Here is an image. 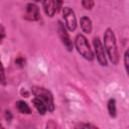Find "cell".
I'll return each instance as SVG.
<instances>
[{"mask_svg":"<svg viewBox=\"0 0 129 129\" xmlns=\"http://www.w3.org/2000/svg\"><path fill=\"white\" fill-rule=\"evenodd\" d=\"M93 45H94V55L96 56L99 64L102 67H107L108 66L107 54L101 39L99 37H95L93 40Z\"/></svg>","mask_w":129,"mask_h":129,"instance_id":"cell-4","label":"cell"},{"mask_svg":"<svg viewBox=\"0 0 129 129\" xmlns=\"http://www.w3.org/2000/svg\"><path fill=\"white\" fill-rule=\"evenodd\" d=\"M32 104L34 105L35 109L37 110V112H38L40 115H42V116H43V115L47 112V108H46L45 104H44L40 99H38V98L34 97V98L32 99Z\"/></svg>","mask_w":129,"mask_h":129,"instance_id":"cell-10","label":"cell"},{"mask_svg":"<svg viewBox=\"0 0 129 129\" xmlns=\"http://www.w3.org/2000/svg\"><path fill=\"white\" fill-rule=\"evenodd\" d=\"M0 84L5 86L6 85V76H5V70H4V66L2 63L1 57H0Z\"/></svg>","mask_w":129,"mask_h":129,"instance_id":"cell-13","label":"cell"},{"mask_svg":"<svg viewBox=\"0 0 129 129\" xmlns=\"http://www.w3.org/2000/svg\"><path fill=\"white\" fill-rule=\"evenodd\" d=\"M128 57H129V50L126 49L124 53V66H125V71L128 74L129 73V63H128Z\"/></svg>","mask_w":129,"mask_h":129,"instance_id":"cell-15","label":"cell"},{"mask_svg":"<svg viewBox=\"0 0 129 129\" xmlns=\"http://www.w3.org/2000/svg\"><path fill=\"white\" fill-rule=\"evenodd\" d=\"M12 113L9 111V110H6L5 111V119H6V121L7 122H11V120H12Z\"/></svg>","mask_w":129,"mask_h":129,"instance_id":"cell-20","label":"cell"},{"mask_svg":"<svg viewBox=\"0 0 129 129\" xmlns=\"http://www.w3.org/2000/svg\"><path fill=\"white\" fill-rule=\"evenodd\" d=\"M80 26H81V29L83 30V32H85V33H91L92 30H93L92 20L87 15H84V16L81 17V19H80Z\"/></svg>","mask_w":129,"mask_h":129,"instance_id":"cell-9","label":"cell"},{"mask_svg":"<svg viewBox=\"0 0 129 129\" xmlns=\"http://www.w3.org/2000/svg\"><path fill=\"white\" fill-rule=\"evenodd\" d=\"M74 46L76 47V49L78 50V52L87 60L92 61L95 58L94 55V51L90 46V43L87 39V37L84 34H78L75 37V41H74Z\"/></svg>","mask_w":129,"mask_h":129,"instance_id":"cell-2","label":"cell"},{"mask_svg":"<svg viewBox=\"0 0 129 129\" xmlns=\"http://www.w3.org/2000/svg\"><path fill=\"white\" fill-rule=\"evenodd\" d=\"M34 1H35V2H39L40 0H34Z\"/></svg>","mask_w":129,"mask_h":129,"instance_id":"cell-21","label":"cell"},{"mask_svg":"<svg viewBox=\"0 0 129 129\" xmlns=\"http://www.w3.org/2000/svg\"><path fill=\"white\" fill-rule=\"evenodd\" d=\"M42 1V8L46 16L53 17L56 10L54 5V0H41Z\"/></svg>","mask_w":129,"mask_h":129,"instance_id":"cell-8","label":"cell"},{"mask_svg":"<svg viewBox=\"0 0 129 129\" xmlns=\"http://www.w3.org/2000/svg\"><path fill=\"white\" fill-rule=\"evenodd\" d=\"M0 127H2V125H1V124H0Z\"/></svg>","mask_w":129,"mask_h":129,"instance_id":"cell-22","label":"cell"},{"mask_svg":"<svg viewBox=\"0 0 129 129\" xmlns=\"http://www.w3.org/2000/svg\"><path fill=\"white\" fill-rule=\"evenodd\" d=\"M23 18L28 21H37L40 19L39 8L35 3H28L25 6V12L23 14Z\"/></svg>","mask_w":129,"mask_h":129,"instance_id":"cell-7","label":"cell"},{"mask_svg":"<svg viewBox=\"0 0 129 129\" xmlns=\"http://www.w3.org/2000/svg\"><path fill=\"white\" fill-rule=\"evenodd\" d=\"M103 46L105 48L106 54L110 61L113 64H118L120 60V53L117 45V40H116V35L115 32L112 28L108 27L106 28L103 36Z\"/></svg>","mask_w":129,"mask_h":129,"instance_id":"cell-1","label":"cell"},{"mask_svg":"<svg viewBox=\"0 0 129 129\" xmlns=\"http://www.w3.org/2000/svg\"><path fill=\"white\" fill-rule=\"evenodd\" d=\"M57 33H58L59 39H60L61 43L63 44V46L66 47V49L68 51H73L74 42H73L72 38L70 37V34L68 32V29H67L66 25L61 21L57 22Z\"/></svg>","mask_w":129,"mask_h":129,"instance_id":"cell-5","label":"cell"},{"mask_svg":"<svg viewBox=\"0 0 129 129\" xmlns=\"http://www.w3.org/2000/svg\"><path fill=\"white\" fill-rule=\"evenodd\" d=\"M31 92L34 95V97L40 99L45 104L48 112H52L54 110L55 106H54V101H53V95L48 89L39 87V86H34L31 88Z\"/></svg>","mask_w":129,"mask_h":129,"instance_id":"cell-3","label":"cell"},{"mask_svg":"<svg viewBox=\"0 0 129 129\" xmlns=\"http://www.w3.org/2000/svg\"><path fill=\"white\" fill-rule=\"evenodd\" d=\"M15 64H17L18 67L22 68L25 66V58L23 56H18L15 58Z\"/></svg>","mask_w":129,"mask_h":129,"instance_id":"cell-17","label":"cell"},{"mask_svg":"<svg viewBox=\"0 0 129 129\" xmlns=\"http://www.w3.org/2000/svg\"><path fill=\"white\" fill-rule=\"evenodd\" d=\"M75 127L76 128H94V129L97 128V126H95L93 124H90V123H79Z\"/></svg>","mask_w":129,"mask_h":129,"instance_id":"cell-16","label":"cell"},{"mask_svg":"<svg viewBox=\"0 0 129 129\" xmlns=\"http://www.w3.org/2000/svg\"><path fill=\"white\" fill-rule=\"evenodd\" d=\"M62 17L64 19V25L69 31H75L77 28V17L75 11L71 7H62Z\"/></svg>","mask_w":129,"mask_h":129,"instance_id":"cell-6","label":"cell"},{"mask_svg":"<svg viewBox=\"0 0 129 129\" xmlns=\"http://www.w3.org/2000/svg\"><path fill=\"white\" fill-rule=\"evenodd\" d=\"M107 109H108V113L110 115V117L115 118L117 116V108H116V100L114 98H111L108 100L107 103Z\"/></svg>","mask_w":129,"mask_h":129,"instance_id":"cell-12","label":"cell"},{"mask_svg":"<svg viewBox=\"0 0 129 129\" xmlns=\"http://www.w3.org/2000/svg\"><path fill=\"white\" fill-rule=\"evenodd\" d=\"M82 1V5L86 10H92L94 5H95V1L94 0H81Z\"/></svg>","mask_w":129,"mask_h":129,"instance_id":"cell-14","label":"cell"},{"mask_svg":"<svg viewBox=\"0 0 129 129\" xmlns=\"http://www.w3.org/2000/svg\"><path fill=\"white\" fill-rule=\"evenodd\" d=\"M6 36V31H5V27L3 26V24L0 23V44L3 42L4 38Z\"/></svg>","mask_w":129,"mask_h":129,"instance_id":"cell-18","label":"cell"},{"mask_svg":"<svg viewBox=\"0 0 129 129\" xmlns=\"http://www.w3.org/2000/svg\"><path fill=\"white\" fill-rule=\"evenodd\" d=\"M15 105H16L17 110H18L21 114H26V115L31 114V109H30L29 105H28L26 102H24V101H22V100H19V101L16 102Z\"/></svg>","mask_w":129,"mask_h":129,"instance_id":"cell-11","label":"cell"},{"mask_svg":"<svg viewBox=\"0 0 129 129\" xmlns=\"http://www.w3.org/2000/svg\"><path fill=\"white\" fill-rule=\"evenodd\" d=\"M62 3H63V0H54L56 12H58V11H60V9H62Z\"/></svg>","mask_w":129,"mask_h":129,"instance_id":"cell-19","label":"cell"}]
</instances>
